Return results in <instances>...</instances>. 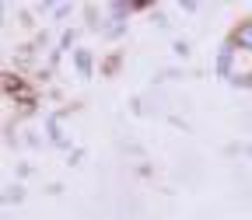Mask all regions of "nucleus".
<instances>
[{"label":"nucleus","mask_w":252,"mask_h":220,"mask_svg":"<svg viewBox=\"0 0 252 220\" xmlns=\"http://www.w3.org/2000/svg\"><path fill=\"white\" fill-rule=\"evenodd\" d=\"M217 70L228 81H235V84H249L252 81V53L238 49L235 42H228L224 49H220V56H217Z\"/></svg>","instance_id":"f257e3e1"},{"label":"nucleus","mask_w":252,"mask_h":220,"mask_svg":"<svg viewBox=\"0 0 252 220\" xmlns=\"http://www.w3.org/2000/svg\"><path fill=\"white\" fill-rule=\"evenodd\" d=\"M231 42H235L238 49H249V53H252V21H242V25L235 28V35H231Z\"/></svg>","instance_id":"f03ea898"}]
</instances>
